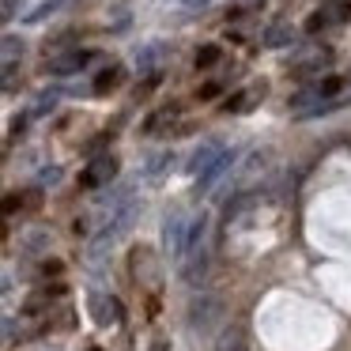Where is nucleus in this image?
<instances>
[{"mask_svg": "<svg viewBox=\"0 0 351 351\" xmlns=\"http://www.w3.org/2000/svg\"><path fill=\"white\" fill-rule=\"evenodd\" d=\"M219 321H223V302L219 298H212V295L193 298V306H189V328L193 332H212Z\"/></svg>", "mask_w": 351, "mask_h": 351, "instance_id": "obj_5", "label": "nucleus"}, {"mask_svg": "<svg viewBox=\"0 0 351 351\" xmlns=\"http://www.w3.org/2000/svg\"><path fill=\"white\" fill-rule=\"evenodd\" d=\"M219 61V46H200L197 49V69H212Z\"/></svg>", "mask_w": 351, "mask_h": 351, "instance_id": "obj_20", "label": "nucleus"}, {"mask_svg": "<svg viewBox=\"0 0 351 351\" xmlns=\"http://www.w3.org/2000/svg\"><path fill=\"white\" fill-rule=\"evenodd\" d=\"M328 61H332V53H328V49H313L310 57H302V61L295 64V72H298V76H306V72H317V69H325Z\"/></svg>", "mask_w": 351, "mask_h": 351, "instance_id": "obj_17", "label": "nucleus"}, {"mask_svg": "<svg viewBox=\"0 0 351 351\" xmlns=\"http://www.w3.org/2000/svg\"><path fill=\"white\" fill-rule=\"evenodd\" d=\"M291 38H295V31H291V23H272V27H265V34H261V42H265L268 49L291 46Z\"/></svg>", "mask_w": 351, "mask_h": 351, "instance_id": "obj_15", "label": "nucleus"}, {"mask_svg": "<svg viewBox=\"0 0 351 351\" xmlns=\"http://www.w3.org/2000/svg\"><path fill=\"white\" fill-rule=\"evenodd\" d=\"M227 144H223V140H208V144H200L197 152H193V159H189V174L193 178H204L208 170L212 167H219L223 159H227Z\"/></svg>", "mask_w": 351, "mask_h": 351, "instance_id": "obj_6", "label": "nucleus"}, {"mask_svg": "<svg viewBox=\"0 0 351 351\" xmlns=\"http://www.w3.org/2000/svg\"><path fill=\"white\" fill-rule=\"evenodd\" d=\"M61 182V167H42L38 170V185H57Z\"/></svg>", "mask_w": 351, "mask_h": 351, "instance_id": "obj_24", "label": "nucleus"}, {"mask_svg": "<svg viewBox=\"0 0 351 351\" xmlns=\"http://www.w3.org/2000/svg\"><path fill=\"white\" fill-rule=\"evenodd\" d=\"M189 8H204V4H212V0H185Z\"/></svg>", "mask_w": 351, "mask_h": 351, "instance_id": "obj_29", "label": "nucleus"}, {"mask_svg": "<svg viewBox=\"0 0 351 351\" xmlns=\"http://www.w3.org/2000/svg\"><path fill=\"white\" fill-rule=\"evenodd\" d=\"M174 121H178V106H162V110H155V114L144 121V132L147 136H159V132L170 129Z\"/></svg>", "mask_w": 351, "mask_h": 351, "instance_id": "obj_14", "label": "nucleus"}, {"mask_svg": "<svg viewBox=\"0 0 351 351\" xmlns=\"http://www.w3.org/2000/svg\"><path fill=\"white\" fill-rule=\"evenodd\" d=\"M53 106H57V95H53V91H49V95H38V102H34V117L49 114Z\"/></svg>", "mask_w": 351, "mask_h": 351, "instance_id": "obj_23", "label": "nucleus"}, {"mask_svg": "<svg viewBox=\"0 0 351 351\" xmlns=\"http://www.w3.org/2000/svg\"><path fill=\"white\" fill-rule=\"evenodd\" d=\"M162 57H167V49H162V46H144V49L136 53V64H140V72H152L155 64L162 61Z\"/></svg>", "mask_w": 351, "mask_h": 351, "instance_id": "obj_18", "label": "nucleus"}, {"mask_svg": "<svg viewBox=\"0 0 351 351\" xmlns=\"http://www.w3.org/2000/svg\"><path fill=\"white\" fill-rule=\"evenodd\" d=\"M261 95H265L261 87H250V91H238V95H230V99H227V106H223V110H227V114H250V110L261 102Z\"/></svg>", "mask_w": 351, "mask_h": 351, "instance_id": "obj_12", "label": "nucleus"}, {"mask_svg": "<svg viewBox=\"0 0 351 351\" xmlns=\"http://www.w3.org/2000/svg\"><path fill=\"white\" fill-rule=\"evenodd\" d=\"M87 306H91V317L99 321V325H117L121 321V302H117L114 295H106V291H91L87 295Z\"/></svg>", "mask_w": 351, "mask_h": 351, "instance_id": "obj_7", "label": "nucleus"}, {"mask_svg": "<svg viewBox=\"0 0 351 351\" xmlns=\"http://www.w3.org/2000/svg\"><path fill=\"white\" fill-rule=\"evenodd\" d=\"M121 80H125V69H121V64H110V69H102L99 76H95L91 91H95V95H106V91H117V87H121Z\"/></svg>", "mask_w": 351, "mask_h": 351, "instance_id": "obj_11", "label": "nucleus"}, {"mask_svg": "<svg viewBox=\"0 0 351 351\" xmlns=\"http://www.w3.org/2000/svg\"><path fill=\"white\" fill-rule=\"evenodd\" d=\"M208 215L200 212L197 219H193V238H189V253H185L182 261V280L189 283V287H200L208 276Z\"/></svg>", "mask_w": 351, "mask_h": 351, "instance_id": "obj_2", "label": "nucleus"}, {"mask_svg": "<svg viewBox=\"0 0 351 351\" xmlns=\"http://www.w3.org/2000/svg\"><path fill=\"white\" fill-rule=\"evenodd\" d=\"M23 4H27V0H0V19H4V23H12V19L23 12Z\"/></svg>", "mask_w": 351, "mask_h": 351, "instance_id": "obj_22", "label": "nucleus"}, {"mask_svg": "<svg viewBox=\"0 0 351 351\" xmlns=\"http://www.w3.org/2000/svg\"><path fill=\"white\" fill-rule=\"evenodd\" d=\"M132 280L140 283L144 291H159L162 287V265L155 261V250H147V245H136L132 250Z\"/></svg>", "mask_w": 351, "mask_h": 351, "instance_id": "obj_4", "label": "nucleus"}, {"mask_svg": "<svg viewBox=\"0 0 351 351\" xmlns=\"http://www.w3.org/2000/svg\"><path fill=\"white\" fill-rule=\"evenodd\" d=\"M42 272H46V276H57V272H61V265H57V261H46V265H42Z\"/></svg>", "mask_w": 351, "mask_h": 351, "instance_id": "obj_28", "label": "nucleus"}, {"mask_svg": "<svg viewBox=\"0 0 351 351\" xmlns=\"http://www.w3.org/2000/svg\"><path fill=\"white\" fill-rule=\"evenodd\" d=\"M170 167H174V152H159L144 162V178L147 182H162V178L170 174Z\"/></svg>", "mask_w": 351, "mask_h": 351, "instance_id": "obj_13", "label": "nucleus"}, {"mask_svg": "<svg viewBox=\"0 0 351 351\" xmlns=\"http://www.w3.org/2000/svg\"><path fill=\"white\" fill-rule=\"evenodd\" d=\"M16 76H19V64L4 61V91H16Z\"/></svg>", "mask_w": 351, "mask_h": 351, "instance_id": "obj_25", "label": "nucleus"}, {"mask_svg": "<svg viewBox=\"0 0 351 351\" xmlns=\"http://www.w3.org/2000/svg\"><path fill=\"white\" fill-rule=\"evenodd\" d=\"M114 242H117V234H110V230H102L99 238H91V245H87V265H91V268H102V265H106Z\"/></svg>", "mask_w": 351, "mask_h": 351, "instance_id": "obj_10", "label": "nucleus"}, {"mask_svg": "<svg viewBox=\"0 0 351 351\" xmlns=\"http://www.w3.org/2000/svg\"><path fill=\"white\" fill-rule=\"evenodd\" d=\"M16 57H23V38L4 34V61H16Z\"/></svg>", "mask_w": 351, "mask_h": 351, "instance_id": "obj_21", "label": "nucleus"}, {"mask_svg": "<svg viewBox=\"0 0 351 351\" xmlns=\"http://www.w3.org/2000/svg\"><path fill=\"white\" fill-rule=\"evenodd\" d=\"M46 242H49V234H27V238H23V245H27V250H42Z\"/></svg>", "mask_w": 351, "mask_h": 351, "instance_id": "obj_26", "label": "nucleus"}, {"mask_svg": "<svg viewBox=\"0 0 351 351\" xmlns=\"http://www.w3.org/2000/svg\"><path fill=\"white\" fill-rule=\"evenodd\" d=\"M87 61H91V53H87V49H69V53L49 57L46 69H49V76H72V72H80Z\"/></svg>", "mask_w": 351, "mask_h": 351, "instance_id": "obj_9", "label": "nucleus"}, {"mask_svg": "<svg viewBox=\"0 0 351 351\" xmlns=\"http://www.w3.org/2000/svg\"><path fill=\"white\" fill-rule=\"evenodd\" d=\"M61 4H64V0H46V4H38V8L27 16V23H46L49 16H57V8H61Z\"/></svg>", "mask_w": 351, "mask_h": 351, "instance_id": "obj_19", "label": "nucleus"}, {"mask_svg": "<svg viewBox=\"0 0 351 351\" xmlns=\"http://www.w3.org/2000/svg\"><path fill=\"white\" fill-rule=\"evenodd\" d=\"M114 178H117V159L114 155H99V159H91V167L84 170L80 182H84L87 189H99V185H110Z\"/></svg>", "mask_w": 351, "mask_h": 351, "instance_id": "obj_8", "label": "nucleus"}, {"mask_svg": "<svg viewBox=\"0 0 351 351\" xmlns=\"http://www.w3.org/2000/svg\"><path fill=\"white\" fill-rule=\"evenodd\" d=\"M268 167H272V152H268V147L245 152L242 162H234V170H230V182H227V189H223V200H230V197H238V193L261 185V178H268Z\"/></svg>", "mask_w": 351, "mask_h": 351, "instance_id": "obj_1", "label": "nucleus"}, {"mask_svg": "<svg viewBox=\"0 0 351 351\" xmlns=\"http://www.w3.org/2000/svg\"><path fill=\"white\" fill-rule=\"evenodd\" d=\"M215 351H250V340H245V328L230 325L227 332L219 336V343H215Z\"/></svg>", "mask_w": 351, "mask_h": 351, "instance_id": "obj_16", "label": "nucleus"}, {"mask_svg": "<svg viewBox=\"0 0 351 351\" xmlns=\"http://www.w3.org/2000/svg\"><path fill=\"white\" fill-rule=\"evenodd\" d=\"M325 23H328V16H325V12H317V16H310V31H321Z\"/></svg>", "mask_w": 351, "mask_h": 351, "instance_id": "obj_27", "label": "nucleus"}, {"mask_svg": "<svg viewBox=\"0 0 351 351\" xmlns=\"http://www.w3.org/2000/svg\"><path fill=\"white\" fill-rule=\"evenodd\" d=\"M193 219H197V215H189L185 208H174V212L167 215V223H162V245H167V257L170 261H182L185 253H189Z\"/></svg>", "mask_w": 351, "mask_h": 351, "instance_id": "obj_3", "label": "nucleus"}]
</instances>
